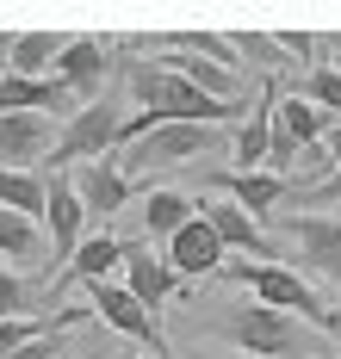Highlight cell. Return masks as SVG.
I'll list each match as a JSON object with an SVG mask.
<instances>
[{
	"label": "cell",
	"instance_id": "cell-20",
	"mask_svg": "<svg viewBox=\"0 0 341 359\" xmlns=\"http://www.w3.org/2000/svg\"><path fill=\"white\" fill-rule=\"evenodd\" d=\"M329 124H335V118H329V111H316L310 100H298L292 87L279 93V130H286V137H292L298 149H323V137H329Z\"/></svg>",
	"mask_w": 341,
	"mask_h": 359
},
{
	"label": "cell",
	"instance_id": "cell-9",
	"mask_svg": "<svg viewBox=\"0 0 341 359\" xmlns=\"http://www.w3.org/2000/svg\"><path fill=\"white\" fill-rule=\"evenodd\" d=\"M87 310L100 316L106 328H118L124 341H149V353L161 359L168 353V334H161V323H155L149 310L124 291V279H106V285H87Z\"/></svg>",
	"mask_w": 341,
	"mask_h": 359
},
{
	"label": "cell",
	"instance_id": "cell-17",
	"mask_svg": "<svg viewBox=\"0 0 341 359\" xmlns=\"http://www.w3.org/2000/svg\"><path fill=\"white\" fill-rule=\"evenodd\" d=\"M192 217H199V198L187 186H143V236L149 242H174Z\"/></svg>",
	"mask_w": 341,
	"mask_h": 359
},
{
	"label": "cell",
	"instance_id": "cell-13",
	"mask_svg": "<svg viewBox=\"0 0 341 359\" xmlns=\"http://www.w3.org/2000/svg\"><path fill=\"white\" fill-rule=\"evenodd\" d=\"M112 273H124V236L93 229V236L75 248V260H69V266L44 285V291H50V310H62V291H69V285H106Z\"/></svg>",
	"mask_w": 341,
	"mask_h": 359
},
{
	"label": "cell",
	"instance_id": "cell-24",
	"mask_svg": "<svg viewBox=\"0 0 341 359\" xmlns=\"http://www.w3.org/2000/svg\"><path fill=\"white\" fill-rule=\"evenodd\" d=\"M229 43H236V56L248 62V69H279V62H292L286 50H279V37L273 32H224Z\"/></svg>",
	"mask_w": 341,
	"mask_h": 359
},
{
	"label": "cell",
	"instance_id": "cell-11",
	"mask_svg": "<svg viewBox=\"0 0 341 359\" xmlns=\"http://www.w3.org/2000/svg\"><path fill=\"white\" fill-rule=\"evenodd\" d=\"M199 217H205V223L218 229V242L236 248L242 260H279V266H286V242H273L242 205H229V198H199Z\"/></svg>",
	"mask_w": 341,
	"mask_h": 359
},
{
	"label": "cell",
	"instance_id": "cell-1",
	"mask_svg": "<svg viewBox=\"0 0 341 359\" xmlns=\"http://www.w3.org/2000/svg\"><path fill=\"white\" fill-rule=\"evenodd\" d=\"M211 334L229 341L236 353L248 359H316V328H304L298 316H279V310H267L255 297H242V304H224L218 316H211Z\"/></svg>",
	"mask_w": 341,
	"mask_h": 359
},
{
	"label": "cell",
	"instance_id": "cell-15",
	"mask_svg": "<svg viewBox=\"0 0 341 359\" xmlns=\"http://www.w3.org/2000/svg\"><path fill=\"white\" fill-rule=\"evenodd\" d=\"M224 242H218V229L205 223V217H192L187 229L168 242V266H174V279H218L224 273Z\"/></svg>",
	"mask_w": 341,
	"mask_h": 359
},
{
	"label": "cell",
	"instance_id": "cell-25",
	"mask_svg": "<svg viewBox=\"0 0 341 359\" xmlns=\"http://www.w3.org/2000/svg\"><path fill=\"white\" fill-rule=\"evenodd\" d=\"M335 205H341V168L316 174V180L298 192V211H335Z\"/></svg>",
	"mask_w": 341,
	"mask_h": 359
},
{
	"label": "cell",
	"instance_id": "cell-21",
	"mask_svg": "<svg viewBox=\"0 0 341 359\" xmlns=\"http://www.w3.org/2000/svg\"><path fill=\"white\" fill-rule=\"evenodd\" d=\"M25 316H56L50 310V291H38L13 266H0V323H25Z\"/></svg>",
	"mask_w": 341,
	"mask_h": 359
},
{
	"label": "cell",
	"instance_id": "cell-29",
	"mask_svg": "<svg viewBox=\"0 0 341 359\" xmlns=\"http://www.w3.org/2000/svg\"><path fill=\"white\" fill-rule=\"evenodd\" d=\"M143 359H155V353H143Z\"/></svg>",
	"mask_w": 341,
	"mask_h": 359
},
{
	"label": "cell",
	"instance_id": "cell-10",
	"mask_svg": "<svg viewBox=\"0 0 341 359\" xmlns=\"http://www.w3.org/2000/svg\"><path fill=\"white\" fill-rule=\"evenodd\" d=\"M279 81H267L261 93L248 100V118L236 124V137H229V168L236 174H267V149H273V118H279Z\"/></svg>",
	"mask_w": 341,
	"mask_h": 359
},
{
	"label": "cell",
	"instance_id": "cell-4",
	"mask_svg": "<svg viewBox=\"0 0 341 359\" xmlns=\"http://www.w3.org/2000/svg\"><path fill=\"white\" fill-rule=\"evenodd\" d=\"M118 130H124V93H106L93 106H81L62 130H56V149H50V174H75L81 161H100V155H118Z\"/></svg>",
	"mask_w": 341,
	"mask_h": 359
},
{
	"label": "cell",
	"instance_id": "cell-26",
	"mask_svg": "<svg viewBox=\"0 0 341 359\" xmlns=\"http://www.w3.org/2000/svg\"><path fill=\"white\" fill-rule=\"evenodd\" d=\"M69 334H75V328H50V334H38V341H25L19 353H6V359H56L62 347H69Z\"/></svg>",
	"mask_w": 341,
	"mask_h": 359
},
{
	"label": "cell",
	"instance_id": "cell-5",
	"mask_svg": "<svg viewBox=\"0 0 341 359\" xmlns=\"http://www.w3.org/2000/svg\"><path fill=\"white\" fill-rule=\"evenodd\" d=\"M87 242V211H81V198H75V180L69 174H50L44 180V273L56 279L69 260H75V248Z\"/></svg>",
	"mask_w": 341,
	"mask_h": 359
},
{
	"label": "cell",
	"instance_id": "cell-27",
	"mask_svg": "<svg viewBox=\"0 0 341 359\" xmlns=\"http://www.w3.org/2000/svg\"><path fill=\"white\" fill-rule=\"evenodd\" d=\"M316 168L329 174V168H341V118L329 124V137H323V149H316Z\"/></svg>",
	"mask_w": 341,
	"mask_h": 359
},
{
	"label": "cell",
	"instance_id": "cell-8",
	"mask_svg": "<svg viewBox=\"0 0 341 359\" xmlns=\"http://www.w3.org/2000/svg\"><path fill=\"white\" fill-rule=\"evenodd\" d=\"M69 180H75V198H81V211H87V223H106V217H118L124 205H131V192H143V180L124 174V168H118V155L81 161Z\"/></svg>",
	"mask_w": 341,
	"mask_h": 359
},
{
	"label": "cell",
	"instance_id": "cell-23",
	"mask_svg": "<svg viewBox=\"0 0 341 359\" xmlns=\"http://www.w3.org/2000/svg\"><path fill=\"white\" fill-rule=\"evenodd\" d=\"M292 93L298 100H310L316 111H329V118H341V74L329 69V62H310V69L292 81Z\"/></svg>",
	"mask_w": 341,
	"mask_h": 359
},
{
	"label": "cell",
	"instance_id": "cell-2",
	"mask_svg": "<svg viewBox=\"0 0 341 359\" xmlns=\"http://www.w3.org/2000/svg\"><path fill=\"white\" fill-rule=\"evenodd\" d=\"M229 285L255 291V304H267V310H279V316H298L304 328H323L329 341H341V310L323 297V291H310V279H304L298 266H279V260H236V266H224Z\"/></svg>",
	"mask_w": 341,
	"mask_h": 359
},
{
	"label": "cell",
	"instance_id": "cell-6",
	"mask_svg": "<svg viewBox=\"0 0 341 359\" xmlns=\"http://www.w3.org/2000/svg\"><path fill=\"white\" fill-rule=\"evenodd\" d=\"M279 236L298 254V266H310L316 279L341 291V211H292L279 223Z\"/></svg>",
	"mask_w": 341,
	"mask_h": 359
},
{
	"label": "cell",
	"instance_id": "cell-22",
	"mask_svg": "<svg viewBox=\"0 0 341 359\" xmlns=\"http://www.w3.org/2000/svg\"><path fill=\"white\" fill-rule=\"evenodd\" d=\"M0 211H19L44 223V174H6L0 168Z\"/></svg>",
	"mask_w": 341,
	"mask_h": 359
},
{
	"label": "cell",
	"instance_id": "cell-14",
	"mask_svg": "<svg viewBox=\"0 0 341 359\" xmlns=\"http://www.w3.org/2000/svg\"><path fill=\"white\" fill-rule=\"evenodd\" d=\"M124 291L161 323V310L180 297V279H174V266L161 254H149V242H124Z\"/></svg>",
	"mask_w": 341,
	"mask_h": 359
},
{
	"label": "cell",
	"instance_id": "cell-28",
	"mask_svg": "<svg viewBox=\"0 0 341 359\" xmlns=\"http://www.w3.org/2000/svg\"><path fill=\"white\" fill-rule=\"evenodd\" d=\"M316 43H323V62L341 74V32H335V37H316Z\"/></svg>",
	"mask_w": 341,
	"mask_h": 359
},
{
	"label": "cell",
	"instance_id": "cell-12",
	"mask_svg": "<svg viewBox=\"0 0 341 359\" xmlns=\"http://www.w3.org/2000/svg\"><path fill=\"white\" fill-rule=\"evenodd\" d=\"M112 37H69V50L56 56V81L75 93L81 106L106 100V74H112Z\"/></svg>",
	"mask_w": 341,
	"mask_h": 359
},
{
	"label": "cell",
	"instance_id": "cell-3",
	"mask_svg": "<svg viewBox=\"0 0 341 359\" xmlns=\"http://www.w3.org/2000/svg\"><path fill=\"white\" fill-rule=\"evenodd\" d=\"M218 143H224V130H211V124H149L137 143L118 149V168L149 186V174L180 168V161H199V155H211Z\"/></svg>",
	"mask_w": 341,
	"mask_h": 359
},
{
	"label": "cell",
	"instance_id": "cell-19",
	"mask_svg": "<svg viewBox=\"0 0 341 359\" xmlns=\"http://www.w3.org/2000/svg\"><path fill=\"white\" fill-rule=\"evenodd\" d=\"M44 223H32V217H19V211H0V266H38L44 260Z\"/></svg>",
	"mask_w": 341,
	"mask_h": 359
},
{
	"label": "cell",
	"instance_id": "cell-7",
	"mask_svg": "<svg viewBox=\"0 0 341 359\" xmlns=\"http://www.w3.org/2000/svg\"><path fill=\"white\" fill-rule=\"evenodd\" d=\"M56 118H38V111H0V168L6 174H38L56 149Z\"/></svg>",
	"mask_w": 341,
	"mask_h": 359
},
{
	"label": "cell",
	"instance_id": "cell-16",
	"mask_svg": "<svg viewBox=\"0 0 341 359\" xmlns=\"http://www.w3.org/2000/svg\"><path fill=\"white\" fill-rule=\"evenodd\" d=\"M211 192H224L229 205H242V211L255 217L267 229V217L279 211V198L292 192V180H279V174H236V168H218L211 174Z\"/></svg>",
	"mask_w": 341,
	"mask_h": 359
},
{
	"label": "cell",
	"instance_id": "cell-18",
	"mask_svg": "<svg viewBox=\"0 0 341 359\" xmlns=\"http://www.w3.org/2000/svg\"><path fill=\"white\" fill-rule=\"evenodd\" d=\"M69 37H75V32H13V37H6V69L19 74V81L56 74V56L69 50Z\"/></svg>",
	"mask_w": 341,
	"mask_h": 359
}]
</instances>
